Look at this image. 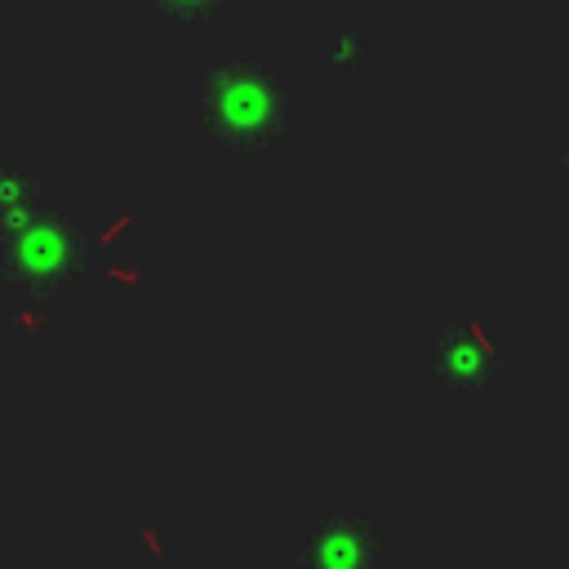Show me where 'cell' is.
Instances as JSON below:
<instances>
[{"label": "cell", "mask_w": 569, "mask_h": 569, "mask_svg": "<svg viewBox=\"0 0 569 569\" xmlns=\"http://www.w3.org/2000/svg\"><path fill=\"white\" fill-rule=\"evenodd\" d=\"M196 120L213 147H227L236 156H258L293 133L298 93L271 62L222 58L200 76Z\"/></svg>", "instance_id": "obj_1"}, {"label": "cell", "mask_w": 569, "mask_h": 569, "mask_svg": "<svg viewBox=\"0 0 569 569\" xmlns=\"http://www.w3.org/2000/svg\"><path fill=\"white\" fill-rule=\"evenodd\" d=\"M89 276V231L67 209H40L18 231L0 236V284L31 302L80 284Z\"/></svg>", "instance_id": "obj_2"}, {"label": "cell", "mask_w": 569, "mask_h": 569, "mask_svg": "<svg viewBox=\"0 0 569 569\" xmlns=\"http://www.w3.org/2000/svg\"><path fill=\"white\" fill-rule=\"evenodd\" d=\"M498 360H502V342H498L493 325L480 311H462L422 347L418 369H422L427 387L480 391L498 378Z\"/></svg>", "instance_id": "obj_3"}, {"label": "cell", "mask_w": 569, "mask_h": 569, "mask_svg": "<svg viewBox=\"0 0 569 569\" xmlns=\"http://www.w3.org/2000/svg\"><path fill=\"white\" fill-rule=\"evenodd\" d=\"M298 560L316 565V569H360V565H378L382 560V520L369 507H342L320 516L302 547Z\"/></svg>", "instance_id": "obj_4"}, {"label": "cell", "mask_w": 569, "mask_h": 569, "mask_svg": "<svg viewBox=\"0 0 569 569\" xmlns=\"http://www.w3.org/2000/svg\"><path fill=\"white\" fill-rule=\"evenodd\" d=\"M40 204V182L22 164H0V236L18 231L27 218H36Z\"/></svg>", "instance_id": "obj_5"}, {"label": "cell", "mask_w": 569, "mask_h": 569, "mask_svg": "<svg viewBox=\"0 0 569 569\" xmlns=\"http://www.w3.org/2000/svg\"><path fill=\"white\" fill-rule=\"evenodd\" d=\"M231 0H147V9L164 22H178V27H200V22H213Z\"/></svg>", "instance_id": "obj_6"}, {"label": "cell", "mask_w": 569, "mask_h": 569, "mask_svg": "<svg viewBox=\"0 0 569 569\" xmlns=\"http://www.w3.org/2000/svg\"><path fill=\"white\" fill-rule=\"evenodd\" d=\"M320 58H325L329 67H351V62H360V58H365V44L356 40V31H338V36H329V40H325Z\"/></svg>", "instance_id": "obj_7"}, {"label": "cell", "mask_w": 569, "mask_h": 569, "mask_svg": "<svg viewBox=\"0 0 569 569\" xmlns=\"http://www.w3.org/2000/svg\"><path fill=\"white\" fill-rule=\"evenodd\" d=\"M565 169H569V133H565Z\"/></svg>", "instance_id": "obj_8"}]
</instances>
